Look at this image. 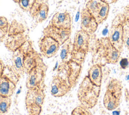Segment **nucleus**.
I'll use <instances>...</instances> for the list:
<instances>
[{"label":"nucleus","instance_id":"4468645a","mask_svg":"<svg viewBox=\"0 0 129 115\" xmlns=\"http://www.w3.org/2000/svg\"><path fill=\"white\" fill-rule=\"evenodd\" d=\"M48 25L59 28L71 29L72 18L67 10L57 12L52 16Z\"/></svg>","mask_w":129,"mask_h":115},{"label":"nucleus","instance_id":"2f4dec72","mask_svg":"<svg viewBox=\"0 0 129 115\" xmlns=\"http://www.w3.org/2000/svg\"><path fill=\"white\" fill-rule=\"evenodd\" d=\"M13 1L15 3H17V4H18V3H19V2L20 1V0H13Z\"/></svg>","mask_w":129,"mask_h":115},{"label":"nucleus","instance_id":"aec40b11","mask_svg":"<svg viewBox=\"0 0 129 115\" xmlns=\"http://www.w3.org/2000/svg\"><path fill=\"white\" fill-rule=\"evenodd\" d=\"M16 84L8 79L0 76V95L11 97L16 88Z\"/></svg>","mask_w":129,"mask_h":115},{"label":"nucleus","instance_id":"f257e3e1","mask_svg":"<svg viewBox=\"0 0 129 115\" xmlns=\"http://www.w3.org/2000/svg\"><path fill=\"white\" fill-rule=\"evenodd\" d=\"M101 87L93 84L86 76L81 83L77 92V97L81 105L87 109L94 107L97 103Z\"/></svg>","mask_w":129,"mask_h":115},{"label":"nucleus","instance_id":"5701e85b","mask_svg":"<svg viewBox=\"0 0 129 115\" xmlns=\"http://www.w3.org/2000/svg\"><path fill=\"white\" fill-rule=\"evenodd\" d=\"M2 76L8 79L16 85L21 78V77L16 73L12 66L8 65L5 66Z\"/></svg>","mask_w":129,"mask_h":115},{"label":"nucleus","instance_id":"72a5a7b5","mask_svg":"<svg viewBox=\"0 0 129 115\" xmlns=\"http://www.w3.org/2000/svg\"><path fill=\"white\" fill-rule=\"evenodd\" d=\"M59 115H61V114H59Z\"/></svg>","mask_w":129,"mask_h":115},{"label":"nucleus","instance_id":"b1692460","mask_svg":"<svg viewBox=\"0 0 129 115\" xmlns=\"http://www.w3.org/2000/svg\"><path fill=\"white\" fill-rule=\"evenodd\" d=\"M10 24L8 19L4 16H0V41L6 39L10 28Z\"/></svg>","mask_w":129,"mask_h":115},{"label":"nucleus","instance_id":"1a4fd4ad","mask_svg":"<svg viewBox=\"0 0 129 115\" xmlns=\"http://www.w3.org/2000/svg\"><path fill=\"white\" fill-rule=\"evenodd\" d=\"M40 53L44 57L49 59L55 55L60 45L54 39L49 36H42L38 41Z\"/></svg>","mask_w":129,"mask_h":115},{"label":"nucleus","instance_id":"9b49d317","mask_svg":"<svg viewBox=\"0 0 129 115\" xmlns=\"http://www.w3.org/2000/svg\"><path fill=\"white\" fill-rule=\"evenodd\" d=\"M123 25L121 23H112L108 33V36L111 43L121 52L124 45Z\"/></svg>","mask_w":129,"mask_h":115},{"label":"nucleus","instance_id":"c756f323","mask_svg":"<svg viewBox=\"0 0 129 115\" xmlns=\"http://www.w3.org/2000/svg\"><path fill=\"white\" fill-rule=\"evenodd\" d=\"M5 66L3 62L0 59V76H2V74L3 73V72Z\"/></svg>","mask_w":129,"mask_h":115},{"label":"nucleus","instance_id":"7ed1b4c3","mask_svg":"<svg viewBox=\"0 0 129 115\" xmlns=\"http://www.w3.org/2000/svg\"><path fill=\"white\" fill-rule=\"evenodd\" d=\"M122 88V83L120 80L116 78H111L109 80L103 101L106 109L112 111L119 106L121 102Z\"/></svg>","mask_w":129,"mask_h":115},{"label":"nucleus","instance_id":"6e6552de","mask_svg":"<svg viewBox=\"0 0 129 115\" xmlns=\"http://www.w3.org/2000/svg\"><path fill=\"white\" fill-rule=\"evenodd\" d=\"M33 47L32 42L30 40H28L21 46L13 52L12 58V66L21 77L25 73L24 66L25 55Z\"/></svg>","mask_w":129,"mask_h":115},{"label":"nucleus","instance_id":"c85d7f7f","mask_svg":"<svg viewBox=\"0 0 129 115\" xmlns=\"http://www.w3.org/2000/svg\"><path fill=\"white\" fill-rule=\"evenodd\" d=\"M124 98L126 102L129 104V89L126 88L124 92Z\"/></svg>","mask_w":129,"mask_h":115},{"label":"nucleus","instance_id":"f3484780","mask_svg":"<svg viewBox=\"0 0 129 115\" xmlns=\"http://www.w3.org/2000/svg\"><path fill=\"white\" fill-rule=\"evenodd\" d=\"M109 4L101 1L98 4L95 9L91 13L98 25L102 24L107 19L109 14Z\"/></svg>","mask_w":129,"mask_h":115},{"label":"nucleus","instance_id":"20e7f679","mask_svg":"<svg viewBox=\"0 0 129 115\" xmlns=\"http://www.w3.org/2000/svg\"><path fill=\"white\" fill-rule=\"evenodd\" d=\"M45 97V94L43 90L28 89L25 101L29 115L40 114Z\"/></svg>","mask_w":129,"mask_h":115},{"label":"nucleus","instance_id":"a878e982","mask_svg":"<svg viewBox=\"0 0 129 115\" xmlns=\"http://www.w3.org/2000/svg\"><path fill=\"white\" fill-rule=\"evenodd\" d=\"M71 115H92L89 109L81 105L75 107L72 111Z\"/></svg>","mask_w":129,"mask_h":115},{"label":"nucleus","instance_id":"dca6fc26","mask_svg":"<svg viewBox=\"0 0 129 115\" xmlns=\"http://www.w3.org/2000/svg\"><path fill=\"white\" fill-rule=\"evenodd\" d=\"M44 64L41 55L34 48L29 51L26 54L24 66L25 72L27 74L34 68Z\"/></svg>","mask_w":129,"mask_h":115},{"label":"nucleus","instance_id":"393cba45","mask_svg":"<svg viewBox=\"0 0 129 115\" xmlns=\"http://www.w3.org/2000/svg\"><path fill=\"white\" fill-rule=\"evenodd\" d=\"M11 104V97H5L0 95V115L7 113L10 109Z\"/></svg>","mask_w":129,"mask_h":115},{"label":"nucleus","instance_id":"ddd939ff","mask_svg":"<svg viewBox=\"0 0 129 115\" xmlns=\"http://www.w3.org/2000/svg\"><path fill=\"white\" fill-rule=\"evenodd\" d=\"M90 34L80 29L76 32L73 42V50L74 51L87 54L89 51Z\"/></svg>","mask_w":129,"mask_h":115},{"label":"nucleus","instance_id":"423d86ee","mask_svg":"<svg viewBox=\"0 0 129 115\" xmlns=\"http://www.w3.org/2000/svg\"><path fill=\"white\" fill-rule=\"evenodd\" d=\"M82 70V65L73 61L67 63H60L58 67L57 75L65 79L72 88L77 84Z\"/></svg>","mask_w":129,"mask_h":115},{"label":"nucleus","instance_id":"bb28decb","mask_svg":"<svg viewBox=\"0 0 129 115\" xmlns=\"http://www.w3.org/2000/svg\"><path fill=\"white\" fill-rule=\"evenodd\" d=\"M124 34H123V41L124 45L126 46L129 51V30L127 29H124Z\"/></svg>","mask_w":129,"mask_h":115},{"label":"nucleus","instance_id":"412c9836","mask_svg":"<svg viewBox=\"0 0 129 115\" xmlns=\"http://www.w3.org/2000/svg\"><path fill=\"white\" fill-rule=\"evenodd\" d=\"M60 52L61 63H67L72 60L73 42L70 38L62 45Z\"/></svg>","mask_w":129,"mask_h":115},{"label":"nucleus","instance_id":"7c9ffc66","mask_svg":"<svg viewBox=\"0 0 129 115\" xmlns=\"http://www.w3.org/2000/svg\"><path fill=\"white\" fill-rule=\"evenodd\" d=\"M104 2H105L106 3H107L108 4H113V3H115L118 0H101Z\"/></svg>","mask_w":129,"mask_h":115},{"label":"nucleus","instance_id":"f8f14e48","mask_svg":"<svg viewBox=\"0 0 129 115\" xmlns=\"http://www.w3.org/2000/svg\"><path fill=\"white\" fill-rule=\"evenodd\" d=\"M72 89L68 82L61 76L56 75L52 78L50 92L55 97H62L67 94Z\"/></svg>","mask_w":129,"mask_h":115},{"label":"nucleus","instance_id":"f704fd0d","mask_svg":"<svg viewBox=\"0 0 129 115\" xmlns=\"http://www.w3.org/2000/svg\"><path fill=\"white\" fill-rule=\"evenodd\" d=\"M48 115H49V114H48Z\"/></svg>","mask_w":129,"mask_h":115},{"label":"nucleus","instance_id":"39448f33","mask_svg":"<svg viewBox=\"0 0 129 115\" xmlns=\"http://www.w3.org/2000/svg\"><path fill=\"white\" fill-rule=\"evenodd\" d=\"M97 52L105 64H115L118 62L121 52L116 48L106 37L99 39Z\"/></svg>","mask_w":129,"mask_h":115},{"label":"nucleus","instance_id":"cd10ccee","mask_svg":"<svg viewBox=\"0 0 129 115\" xmlns=\"http://www.w3.org/2000/svg\"><path fill=\"white\" fill-rule=\"evenodd\" d=\"M120 66L122 69H126L128 67L129 61L127 58H122L120 61Z\"/></svg>","mask_w":129,"mask_h":115},{"label":"nucleus","instance_id":"f03ea898","mask_svg":"<svg viewBox=\"0 0 129 115\" xmlns=\"http://www.w3.org/2000/svg\"><path fill=\"white\" fill-rule=\"evenodd\" d=\"M28 40V35L25 26L16 20H13L5 39V47L9 51L14 52Z\"/></svg>","mask_w":129,"mask_h":115},{"label":"nucleus","instance_id":"4be33fe9","mask_svg":"<svg viewBox=\"0 0 129 115\" xmlns=\"http://www.w3.org/2000/svg\"><path fill=\"white\" fill-rule=\"evenodd\" d=\"M43 2V0H20L18 4L23 11L30 13Z\"/></svg>","mask_w":129,"mask_h":115},{"label":"nucleus","instance_id":"6ab92c4d","mask_svg":"<svg viewBox=\"0 0 129 115\" xmlns=\"http://www.w3.org/2000/svg\"><path fill=\"white\" fill-rule=\"evenodd\" d=\"M48 12V5L45 2H43L35 10L29 14L36 23H41L47 19Z\"/></svg>","mask_w":129,"mask_h":115},{"label":"nucleus","instance_id":"473e14b6","mask_svg":"<svg viewBox=\"0 0 129 115\" xmlns=\"http://www.w3.org/2000/svg\"><path fill=\"white\" fill-rule=\"evenodd\" d=\"M90 1V0H85V2L87 3V2H88V1Z\"/></svg>","mask_w":129,"mask_h":115},{"label":"nucleus","instance_id":"0eeeda50","mask_svg":"<svg viewBox=\"0 0 129 115\" xmlns=\"http://www.w3.org/2000/svg\"><path fill=\"white\" fill-rule=\"evenodd\" d=\"M47 69V66L44 63L34 68L27 74L26 86L28 89L44 90Z\"/></svg>","mask_w":129,"mask_h":115},{"label":"nucleus","instance_id":"a211bd4d","mask_svg":"<svg viewBox=\"0 0 129 115\" xmlns=\"http://www.w3.org/2000/svg\"><path fill=\"white\" fill-rule=\"evenodd\" d=\"M87 76L93 84L101 87L103 77L101 66L99 64L92 66L88 71Z\"/></svg>","mask_w":129,"mask_h":115},{"label":"nucleus","instance_id":"9d476101","mask_svg":"<svg viewBox=\"0 0 129 115\" xmlns=\"http://www.w3.org/2000/svg\"><path fill=\"white\" fill-rule=\"evenodd\" d=\"M43 36H49L56 40L60 46L70 38L71 29H61L48 24L43 30Z\"/></svg>","mask_w":129,"mask_h":115},{"label":"nucleus","instance_id":"2eb2a0df","mask_svg":"<svg viewBox=\"0 0 129 115\" xmlns=\"http://www.w3.org/2000/svg\"><path fill=\"white\" fill-rule=\"evenodd\" d=\"M98 25L96 19L90 11L86 7L83 8L81 12V29L91 34L96 31Z\"/></svg>","mask_w":129,"mask_h":115}]
</instances>
